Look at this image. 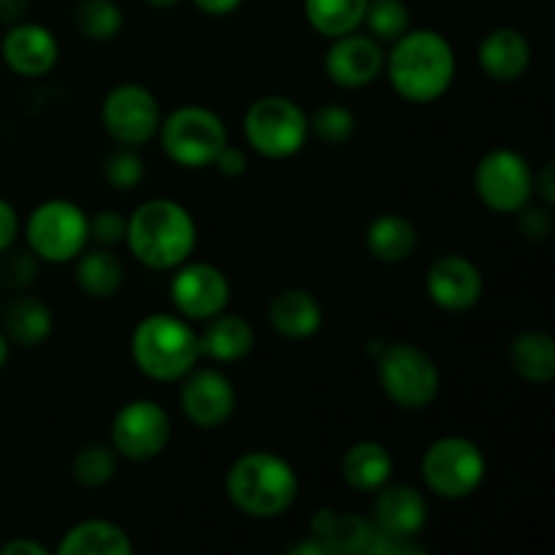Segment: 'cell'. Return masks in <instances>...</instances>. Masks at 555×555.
<instances>
[{"mask_svg": "<svg viewBox=\"0 0 555 555\" xmlns=\"http://www.w3.org/2000/svg\"><path fill=\"white\" fill-rule=\"evenodd\" d=\"M459 60L455 49L439 30L417 27L390 43L383 74L396 95L406 103H434L453 87Z\"/></svg>", "mask_w": 555, "mask_h": 555, "instance_id": "obj_1", "label": "cell"}, {"mask_svg": "<svg viewBox=\"0 0 555 555\" xmlns=\"http://www.w3.org/2000/svg\"><path fill=\"white\" fill-rule=\"evenodd\" d=\"M125 244L146 269L173 271L190 260L198 244V225L188 206L171 198H150L128 217Z\"/></svg>", "mask_w": 555, "mask_h": 555, "instance_id": "obj_2", "label": "cell"}, {"mask_svg": "<svg viewBox=\"0 0 555 555\" xmlns=\"http://www.w3.org/2000/svg\"><path fill=\"white\" fill-rule=\"evenodd\" d=\"M298 472L282 455L253 450L238 455L225 475V493L238 513L258 520L285 515L298 499Z\"/></svg>", "mask_w": 555, "mask_h": 555, "instance_id": "obj_3", "label": "cell"}, {"mask_svg": "<svg viewBox=\"0 0 555 555\" xmlns=\"http://www.w3.org/2000/svg\"><path fill=\"white\" fill-rule=\"evenodd\" d=\"M130 358L144 377L179 383L198 366V334L182 314H146L130 336Z\"/></svg>", "mask_w": 555, "mask_h": 555, "instance_id": "obj_4", "label": "cell"}, {"mask_svg": "<svg viewBox=\"0 0 555 555\" xmlns=\"http://www.w3.org/2000/svg\"><path fill=\"white\" fill-rule=\"evenodd\" d=\"M377 379L383 393L401 410H426L437 401L442 374L426 350L410 341L383 345L377 352Z\"/></svg>", "mask_w": 555, "mask_h": 555, "instance_id": "obj_5", "label": "cell"}, {"mask_svg": "<svg viewBox=\"0 0 555 555\" xmlns=\"http://www.w3.org/2000/svg\"><path fill=\"white\" fill-rule=\"evenodd\" d=\"M242 128L249 150L269 160H285L307 146L309 114L293 98L263 95L244 112Z\"/></svg>", "mask_w": 555, "mask_h": 555, "instance_id": "obj_6", "label": "cell"}, {"mask_svg": "<svg viewBox=\"0 0 555 555\" xmlns=\"http://www.w3.org/2000/svg\"><path fill=\"white\" fill-rule=\"evenodd\" d=\"M163 152L179 168H209L228 144V128L217 112L206 106L173 108L157 130Z\"/></svg>", "mask_w": 555, "mask_h": 555, "instance_id": "obj_7", "label": "cell"}, {"mask_svg": "<svg viewBox=\"0 0 555 555\" xmlns=\"http://www.w3.org/2000/svg\"><path fill=\"white\" fill-rule=\"evenodd\" d=\"M27 249L47 263H70L90 244V215L79 204L49 198L25 222Z\"/></svg>", "mask_w": 555, "mask_h": 555, "instance_id": "obj_8", "label": "cell"}, {"mask_svg": "<svg viewBox=\"0 0 555 555\" xmlns=\"http://www.w3.org/2000/svg\"><path fill=\"white\" fill-rule=\"evenodd\" d=\"M421 475L428 491L459 502L472 496L486 482L488 461L480 444L453 434L428 444L421 461Z\"/></svg>", "mask_w": 555, "mask_h": 555, "instance_id": "obj_9", "label": "cell"}, {"mask_svg": "<svg viewBox=\"0 0 555 555\" xmlns=\"http://www.w3.org/2000/svg\"><path fill=\"white\" fill-rule=\"evenodd\" d=\"M534 173L531 163L518 150H491L475 168L477 198L496 215H518L534 201Z\"/></svg>", "mask_w": 555, "mask_h": 555, "instance_id": "obj_10", "label": "cell"}, {"mask_svg": "<svg viewBox=\"0 0 555 555\" xmlns=\"http://www.w3.org/2000/svg\"><path fill=\"white\" fill-rule=\"evenodd\" d=\"M101 119L106 133L117 144L135 146L139 150L141 144H146V141H152L157 135L163 122V112L150 87L125 81V85H117L114 90H108V95L103 98Z\"/></svg>", "mask_w": 555, "mask_h": 555, "instance_id": "obj_11", "label": "cell"}, {"mask_svg": "<svg viewBox=\"0 0 555 555\" xmlns=\"http://www.w3.org/2000/svg\"><path fill=\"white\" fill-rule=\"evenodd\" d=\"M171 442V417L157 401L133 399L112 421V448L128 461L157 459Z\"/></svg>", "mask_w": 555, "mask_h": 555, "instance_id": "obj_12", "label": "cell"}, {"mask_svg": "<svg viewBox=\"0 0 555 555\" xmlns=\"http://www.w3.org/2000/svg\"><path fill=\"white\" fill-rule=\"evenodd\" d=\"M168 293H171L177 314L193 323H206L215 314L225 312L231 304V282L225 271L217 269L215 263H201V260L195 263L184 260L182 266H177Z\"/></svg>", "mask_w": 555, "mask_h": 555, "instance_id": "obj_13", "label": "cell"}, {"mask_svg": "<svg viewBox=\"0 0 555 555\" xmlns=\"http://www.w3.org/2000/svg\"><path fill=\"white\" fill-rule=\"evenodd\" d=\"M179 404L195 428H222L236 412V388L220 369H193L182 377Z\"/></svg>", "mask_w": 555, "mask_h": 555, "instance_id": "obj_14", "label": "cell"}, {"mask_svg": "<svg viewBox=\"0 0 555 555\" xmlns=\"http://www.w3.org/2000/svg\"><path fill=\"white\" fill-rule=\"evenodd\" d=\"M385 68L383 43L372 36L352 30L347 36L331 38V47L325 52V74L336 87L345 90H361L374 85Z\"/></svg>", "mask_w": 555, "mask_h": 555, "instance_id": "obj_15", "label": "cell"}, {"mask_svg": "<svg viewBox=\"0 0 555 555\" xmlns=\"http://www.w3.org/2000/svg\"><path fill=\"white\" fill-rule=\"evenodd\" d=\"M486 282L475 260L459 253L439 255L426 271V293L444 312H469L482 298Z\"/></svg>", "mask_w": 555, "mask_h": 555, "instance_id": "obj_16", "label": "cell"}, {"mask_svg": "<svg viewBox=\"0 0 555 555\" xmlns=\"http://www.w3.org/2000/svg\"><path fill=\"white\" fill-rule=\"evenodd\" d=\"M372 524L388 540H417L428 526V502L415 486L385 482L374 491Z\"/></svg>", "mask_w": 555, "mask_h": 555, "instance_id": "obj_17", "label": "cell"}, {"mask_svg": "<svg viewBox=\"0 0 555 555\" xmlns=\"http://www.w3.org/2000/svg\"><path fill=\"white\" fill-rule=\"evenodd\" d=\"M0 54L9 70L25 79H38L47 76L60 60V41L49 27L38 22H16L9 27L0 43Z\"/></svg>", "mask_w": 555, "mask_h": 555, "instance_id": "obj_18", "label": "cell"}, {"mask_svg": "<svg viewBox=\"0 0 555 555\" xmlns=\"http://www.w3.org/2000/svg\"><path fill=\"white\" fill-rule=\"evenodd\" d=\"M531 60H534L531 41L515 27H496V30L486 33L477 47V63H480L482 74L499 85L524 79L526 70L531 68Z\"/></svg>", "mask_w": 555, "mask_h": 555, "instance_id": "obj_19", "label": "cell"}, {"mask_svg": "<svg viewBox=\"0 0 555 555\" xmlns=\"http://www.w3.org/2000/svg\"><path fill=\"white\" fill-rule=\"evenodd\" d=\"M309 537L318 540L328 555H356L372 551L374 540H377V529H374L372 518L347 513V509L323 507L309 520Z\"/></svg>", "mask_w": 555, "mask_h": 555, "instance_id": "obj_20", "label": "cell"}, {"mask_svg": "<svg viewBox=\"0 0 555 555\" xmlns=\"http://www.w3.org/2000/svg\"><path fill=\"white\" fill-rule=\"evenodd\" d=\"M269 323L287 341L312 339L323 328V307L304 287H285L271 298Z\"/></svg>", "mask_w": 555, "mask_h": 555, "instance_id": "obj_21", "label": "cell"}, {"mask_svg": "<svg viewBox=\"0 0 555 555\" xmlns=\"http://www.w3.org/2000/svg\"><path fill=\"white\" fill-rule=\"evenodd\" d=\"M253 347L255 328L249 325V320H244L242 314L228 312V309L206 320V328L198 334L201 358H209L220 366L244 361L253 352Z\"/></svg>", "mask_w": 555, "mask_h": 555, "instance_id": "obj_22", "label": "cell"}, {"mask_svg": "<svg viewBox=\"0 0 555 555\" xmlns=\"http://www.w3.org/2000/svg\"><path fill=\"white\" fill-rule=\"evenodd\" d=\"M393 475V455L383 442L374 439H361L350 444L341 455V477L347 486L358 493H374L390 482Z\"/></svg>", "mask_w": 555, "mask_h": 555, "instance_id": "obj_23", "label": "cell"}, {"mask_svg": "<svg viewBox=\"0 0 555 555\" xmlns=\"http://www.w3.org/2000/svg\"><path fill=\"white\" fill-rule=\"evenodd\" d=\"M76 285L81 287V293L95 301H106L119 293V287L125 285V266L119 260V255L112 247H92L81 249L76 255Z\"/></svg>", "mask_w": 555, "mask_h": 555, "instance_id": "obj_24", "label": "cell"}, {"mask_svg": "<svg viewBox=\"0 0 555 555\" xmlns=\"http://www.w3.org/2000/svg\"><path fill=\"white\" fill-rule=\"evenodd\" d=\"M509 366L531 385H547L555 377V341L547 331H520L509 341Z\"/></svg>", "mask_w": 555, "mask_h": 555, "instance_id": "obj_25", "label": "cell"}, {"mask_svg": "<svg viewBox=\"0 0 555 555\" xmlns=\"http://www.w3.org/2000/svg\"><path fill=\"white\" fill-rule=\"evenodd\" d=\"M366 249L379 263H404L417 249V228L404 215H377L366 228Z\"/></svg>", "mask_w": 555, "mask_h": 555, "instance_id": "obj_26", "label": "cell"}, {"mask_svg": "<svg viewBox=\"0 0 555 555\" xmlns=\"http://www.w3.org/2000/svg\"><path fill=\"white\" fill-rule=\"evenodd\" d=\"M63 555H130L133 542L128 531L119 529L112 520H81L65 531L63 542L57 545Z\"/></svg>", "mask_w": 555, "mask_h": 555, "instance_id": "obj_27", "label": "cell"}, {"mask_svg": "<svg viewBox=\"0 0 555 555\" xmlns=\"http://www.w3.org/2000/svg\"><path fill=\"white\" fill-rule=\"evenodd\" d=\"M54 314L41 298L20 296L5 307L3 334L11 345L38 347L52 336Z\"/></svg>", "mask_w": 555, "mask_h": 555, "instance_id": "obj_28", "label": "cell"}, {"mask_svg": "<svg viewBox=\"0 0 555 555\" xmlns=\"http://www.w3.org/2000/svg\"><path fill=\"white\" fill-rule=\"evenodd\" d=\"M366 3L369 0H304V16L320 36H347L363 27Z\"/></svg>", "mask_w": 555, "mask_h": 555, "instance_id": "obj_29", "label": "cell"}, {"mask_svg": "<svg viewBox=\"0 0 555 555\" xmlns=\"http://www.w3.org/2000/svg\"><path fill=\"white\" fill-rule=\"evenodd\" d=\"M74 20L81 36L95 43L114 41L125 27V14L114 0H79Z\"/></svg>", "mask_w": 555, "mask_h": 555, "instance_id": "obj_30", "label": "cell"}, {"mask_svg": "<svg viewBox=\"0 0 555 555\" xmlns=\"http://www.w3.org/2000/svg\"><path fill=\"white\" fill-rule=\"evenodd\" d=\"M117 459L119 455L112 444L90 442L76 450L74 461H70V475L79 486L103 488L117 475Z\"/></svg>", "mask_w": 555, "mask_h": 555, "instance_id": "obj_31", "label": "cell"}, {"mask_svg": "<svg viewBox=\"0 0 555 555\" xmlns=\"http://www.w3.org/2000/svg\"><path fill=\"white\" fill-rule=\"evenodd\" d=\"M358 130L356 114L341 103H325L318 112L309 114V135L325 146H345L350 144Z\"/></svg>", "mask_w": 555, "mask_h": 555, "instance_id": "obj_32", "label": "cell"}, {"mask_svg": "<svg viewBox=\"0 0 555 555\" xmlns=\"http://www.w3.org/2000/svg\"><path fill=\"white\" fill-rule=\"evenodd\" d=\"M363 25L374 41L393 43L410 30V5L404 0H369Z\"/></svg>", "mask_w": 555, "mask_h": 555, "instance_id": "obj_33", "label": "cell"}, {"mask_svg": "<svg viewBox=\"0 0 555 555\" xmlns=\"http://www.w3.org/2000/svg\"><path fill=\"white\" fill-rule=\"evenodd\" d=\"M144 160L135 152V146L117 144V150L108 152L106 160H103V179L114 190H135L141 184V179H144Z\"/></svg>", "mask_w": 555, "mask_h": 555, "instance_id": "obj_34", "label": "cell"}, {"mask_svg": "<svg viewBox=\"0 0 555 555\" xmlns=\"http://www.w3.org/2000/svg\"><path fill=\"white\" fill-rule=\"evenodd\" d=\"M125 231H128V217L122 211L101 209L90 217V242L101 247H117L119 242H125Z\"/></svg>", "mask_w": 555, "mask_h": 555, "instance_id": "obj_35", "label": "cell"}, {"mask_svg": "<svg viewBox=\"0 0 555 555\" xmlns=\"http://www.w3.org/2000/svg\"><path fill=\"white\" fill-rule=\"evenodd\" d=\"M3 255H9L3 263V282L11 287H27L36 282L38 276V258L27 249V253H11L5 249Z\"/></svg>", "mask_w": 555, "mask_h": 555, "instance_id": "obj_36", "label": "cell"}, {"mask_svg": "<svg viewBox=\"0 0 555 555\" xmlns=\"http://www.w3.org/2000/svg\"><path fill=\"white\" fill-rule=\"evenodd\" d=\"M518 225L526 238H531V242H545V238L553 233L551 206L545 204L534 206V201H531L529 206H524V209L518 211Z\"/></svg>", "mask_w": 555, "mask_h": 555, "instance_id": "obj_37", "label": "cell"}, {"mask_svg": "<svg viewBox=\"0 0 555 555\" xmlns=\"http://www.w3.org/2000/svg\"><path fill=\"white\" fill-rule=\"evenodd\" d=\"M247 166H249L247 152H244L242 146L231 144V141H228V144L222 146L220 155H217V160H215L217 171H220L222 177H231V179L242 177V173L247 171Z\"/></svg>", "mask_w": 555, "mask_h": 555, "instance_id": "obj_38", "label": "cell"}, {"mask_svg": "<svg viewBox=\"0 0 555 555\" xmlns=\"http://www.w3.org/2000/svg\"><path fill=\"white\" fill-rule=\"evenodd\" d=\"M20 231H22V222H20V215H16L14 204L0 198V255H3L5 249L14 247L16 238H20Z\"/></svg>", "mask_w": 555, "mask_h": 555, "instance_id": "obj_39", "label": "cell"}, {"mask_svg": "<svg viewBox=\"0 0 555 555\" xmlns=\"http://www.w3.org/2000/svg\"><path fill=\"white\" fill-rule=\"evenodd\" d=\"M534 195H540L542 204L553 206L555 182H553V163H545L540 173H534Z\"/></svg>", "mask_w": 555, "mask_h": 555, "instance_id": "obj_40", "label": "cell"}, {"mask_svg": "<svg viewBox=\"0 0 555 555\" xmlns=\"http://www.w3.org/2000/svg\"><path fill=\"white\" fill-rule=\"evenodd\" d=\"M0 555H49V547L38 545L36 540L16 537V540H9L3 547H0Z\"/></svg>", "mask_w": 555, "mask_h": 555, "instance_id": "obj_41", "label": "cell"}, {"mask_svg": "<svg viewBox=\"0 0 555 555\" xmlns=\"http://www.w3.org/2000/svg\"><path fill=\"white\" fill-rule=\"evenodd\" d=\"M27 9H30V0H0V22L16 25L25 20Z\"/></svg>", "mask_w": 555, "mask_h": 555, "instance_id": "obj_42", "label": "cell"}, {"mask_svg": "<svg viewBox=\"0 0 555 555\" xmlns=\"http://www.w3.org/2000/svg\"><path fill=\"white\" fill-rule=\"evenodd\" d=\"M195 9L204 11L209 16H228L244 3V0H193Z\"/></svg>", "mask_w": 555, "mask_h": 555, "instance_id": "obj_43", "label": "cell"}, {"mask_svg": "<svg viewBox=\"0 0 555 555\" xmlns=\"http://www.w3.org/2000/svg\"><path fill=\"white\" fill-rule=\"evenodd\" d=\"M287 553H293V555H328V553H325V547L320 545L318 540H312V537H307L304 542H296V545H293Z\"/></svg>", "mask_w": 555, "mask_h": 555, "instance_id": "obj_44", "label": "cell"}, {"mask_svg": "<svg viewBox=\"0 0 555 555\" xmlns=\"http://www.w3.org/2000/svg\"><path fill=\"white\" fill-rule=\"evenodd\" d=\"M9 347H11V341L5 339L3 328H0V369H3L5 361H9Z\"/></svg>", "mask_w": 555, "mask_h": 555, "instance_id": "obj_45", "label": "cell"}, {"mask_svg": "<svg viewBox=\"0 0 555 555\" xmlns=\"http://www.w3.org/2000/svg\"><path fill=\"white\" fill-rule=\"evenodd\" d=\"M150 5H155V9H171V5H177L179 0H146Z\"/></svg>", "mask_w": 555, "mask_h": 555, "instance_id": "obj_46", "label": "cell"}]
</instances>
